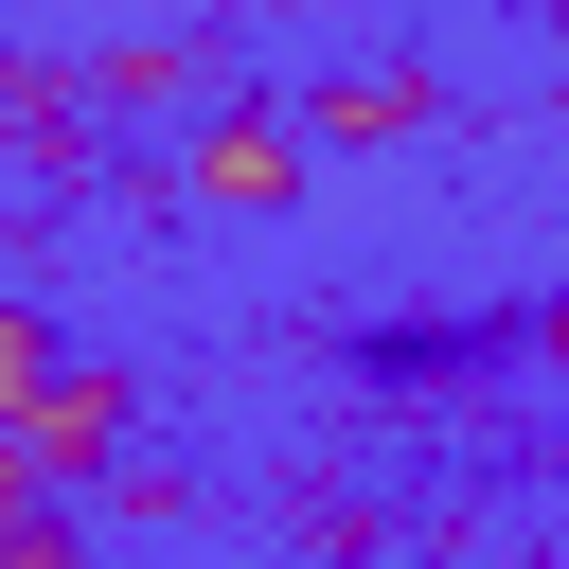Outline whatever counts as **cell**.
<instances>
[{
	"label": "cell",
	"mask_w": 569,
	"mask_h": 569,
	"mask_svg": "<svg viewBox=\"0 0 569 569\" xmlns=\"http://www.w3.org/2000/svg\"><path fill=\"white\" fill-rule=\"evenodd\" d=\"M0 569H71V533H53V516H36V533H0Z\"/></svg>",
	"instance_id": "5b68a950"
},
{
	"label": "cell",
	"mask_w": 569,
	"mask_h": 569,
	"mask_svg": "<svg viewBox=\"0 0 569 569\" xmlns=\"http://www.w3.org/2000/svg\"><path fill=\"white\" fill-rule=\"evenodd\" d=\"M284 178H302V124H267V107L196 124V196H284Z\"/></svg>",
	"instance_id": "7a4b0ae2"
},
{
	"label": "cell",
	"mask_w": 569,
	"mask_h": 569,
	"mask_svg": "<svg viewBox=\"0 0 569 569\" xmlns=\"http://www.w3.org/2000/svg\"><path fill=\"white\" fill-rule=\"evenodd\" d=\"M0 533H36V462L18 445H0Z\"/></svg>",
	"instance_id": "277c9868"
},
{
	"label": "cell",
	"mask_w": 569,
	"mask_h": 569,
	"mask_svg": "<svg viewBox=\"0 0 569 569\" xmlns=\"http://www.w3.org/2000/svg\"><path fill=\"white\" fill-rule=\"evenodd\" d=\"M53 373H71V356H53V320H18V302H0V427H18Z\"/></svg>",
	"instance_id": "3957f363"
},
{
	"label": "cell",
	"mask_w": 569,
	"mask_h": 569,
	"mask_svg": "<svg viewBox=\"0 0 569 569\" xmlns=\"http://www.w3.org/2000/svg\"><path fill=\"white\" fill-rule=\"evenodd\" d=\"M0 445L36 462V498H53V480H107V462H124V373H53Z\"/></svg>",
	"instance_id": "6da1fadb"
}]
</instances>
